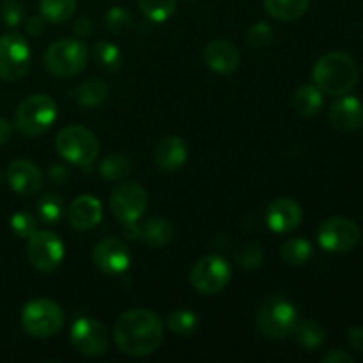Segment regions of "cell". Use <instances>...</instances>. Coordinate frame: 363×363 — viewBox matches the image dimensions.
<instances>
[{
  "mask_svg": "<svg viewBox=\"0 0 363 363\" xmlns=\"http://www.w3.org/2000/svg\"><path fill=\"white\" fill-rule=\"evenodd\" d=\"M113 340L130 357H147L163 340V321L147 308H131L113 325Z\"/></svg>",
  "mask_w": 363,
  "mask_h": 363,
  "instance_id": "cell-1",
  "label": "cell"
},
{
  "mask_svg": "<svg viewBox=\"0 0 363 363\" xmlns=\"http://www.w3.org/2000/svg\"><path fill=\"white\" fill-rule=\"evenodd\" d=\"M360 71L351 55L344 52H330L315 62L312 78L314 85L328 96H344L353 91Z\"/></svg>",
  "mask_w": 363,
  "mask_h": 363,
  "instance_id": "cell-2",
  "label": "cell"
},
{
  "mask_svg": "<svg viewBox=\"0 0 363 363\" xmlns=\"http://www.w3.org/2000/svg\"><path fill=\"white\" fill-rule=\"evenodd\" d=\"M89 60L87 46L78 39H60L50 45L43 55V62L53 77H77L85 69Z\"/></svg>",
  "mask_w": 363,
  "mask_h": 363,
  "instance_id": "cell-3",
  "label": "cell"
},
{
  "mask_svg": "<svg viewBox=\"0 0 363 363\" xmlns=\"http://www.w3.org/2000/svg\"><path fill=\"white\" fill-rule=\"evenodd\" d=\"M57 119V105L50 96L34 94L23 99L14 113L18 131L27 137H39L52 128Z\"/></svg>",
  "mask_w": 363,
  "mask_h": 363,
  "instance_id": "cell-4",
  "label": "cell"
},
{
  "mask_svg": "<svg viewBox=\"0 0 363 363\" xmlns=\"http://www.w3.org/2000/svg\"><path fill=\"white\" fill-rule=\"evenodd\" d=\"M55 147L67 163L89 167L99 152V142L91 130L84 126H66L57 133Z\"/></svg>",
  "mask_w": 363,
  "mask_h": 363,
  "instance_id": "cell-5",
  "label": "cell"
},
{
  "mask_svg": "<svg viewBox=\"0 0 363 363\" xmlns=\"http://www.w3.org/2000/svg\"><path fill=\"white\" fill-rule=\"evenodd\" d=\"M64 325V311L46 298L28 301L21 311V328L34 339H48Z\"/></svg>",
  "mask_w": 363,
  "mask_h": 363,
  "instance_id": "cell-6",
  "label": "cell"
},
{
  "mask_svg": "<svg viewBox=\"0 0 363 363\" xmlns=\"http://www.w3.org/2000/svg\"><path fill=\"white\" fill-rule=\"evenodd\" d=\"M298 323V312L289 300L272 296L257 312V328L268 339H286Z\"/></svg>",
  "mask_w": 363,
  "mask_h": 363,
  "instance_id": "cell-7",
  "label": "cell"
},
{
  "mask_svg": "<svg viewBox=\"0 0 363 363\" xmlns=\"http://www.w3.org/2000/svg\"><path fill=\"white\" fill-rule=\"evenodd\" d=\"M110 209L123 225L137 223L147 209V194L135 181H124L110 195Z\"/></svg>",
  "mask_w": 363,
  "mask_h": 363,
  "instance_id": "cell-8",
  "label": "cell"
},
{
  "mask_svg": "<svg viewBox=\"0 0 363 363\" xmlns=\"http://www.w3.org/2000/svg\"><path fill=\"white\" fill-rule=\"evenodd\" d=\"M360 227L346 216H333V218L325 220L318 230L319 245L326 252H333V254L353 250L360 243Z\"/></svg>",
  "mask_w": 363,
  "mask_h": 363,
  "instance_id": "cell-9",
  "label": "cell"
},
{
  "mask_svg": "<svg viewBox=\"0 0 363 363\" xmlns=\"http://www.w3.org/2000/svg\"><path fill=\"white\" fill-rule=\"evenodd\" d=\"M30 66V46L20 34L0 38V80L16 82L25 77Z\"/></svg>",
  "mask_w": 363,
  "mask_h": 363,
  "instance_id": "cell-10",
  "label": "cell"
},
{
  "mask_svg": "<svg viewBox=\"0 0 363 363\" xmlns=\"http://www.w3.org/2000/svg\"><path fill=\"white\" fill-rule=\"evenodd\" d=\"M233 268L220 255H208L191 268L190 284L201 294H216L230 282Z\"/></svg>",
  "mask_w": 363,
  "mask_h": 363,
  "instance_id": "cell-11",
  "label": "cell"
},
{
  "mask_svg": "<svg viewBox=\"0 0 363 363\" xmlns=\"http://www.w3.org/2000/svg\"><path fill=\"white\" fill-rule=\"evenodd\" d=\"M27 259L39 272H53L64 259L62 240L50 230H35L28 238Z\"/></svg>",
  "mask_w": 363,
  "mask_h": 363,
  "instance_id": "cell-12",
  "label": "cell"
},
{
  "mask_svg": "<svg viewBox=\"0 0 363 363\" xmlns=\"http://www.w3.org/2000/svg\"><path fill=\"white\" fill-rule=\"evenodd\" d=\"M69 340L74 351L84 357H101L108 347V332L92 318H78L71 325Z\"/></svg>",
  "mask_w": 363,
  "mask_h": 363,
  "instance_id": "cell-13",
  "label": "cell"
},
{
  "mask_svg": "<svg viewBox=\"0 0 363 363\" xmlns=\"http://www.w3.org/2000/svg\"><path fill=\"white\" fill-rule=\"evenodd\" d=\"M92 261L106 275H121L130 268V250L117 238H105L92 248Z\"/></svg>",
  "mask_w": 363,
  "mask_h": 363,
  "instance_id": "cell-14",
  "label": "cell"
},
{
  "mask_svg": "<svg viewBox=\"0 0 363 363\" xmlns=\"http://www.w3.org/2000/svg\"><path fill=\"white\" fill-rule=\"evenodd\" d=\"M6 176L14 194L21 197H32L43 188V172L28 160H14L9 163Z\"/></svg>",
  "mask_w": 363,
  "mask_h": 363,
  "instance_id": "cell-15",
  "label": "cell"
},
{
  "mask_svg": "<svg viewBox=\"0 0 363 363\" xmlns=\"http://www.w3.org/2000/svg\"><path fill=\"white\" fill-rule=\"evenodd\" d=\"M301 218H303V211L293 199H277L269 204L268 213H266V222L269 229L279 234L293 233L300 227Z\"/></svg>",
  "mask_w": 363,
  "mask_h": 363,
  "instance_id": "cell-16",
  "label": "cell"
},
{
  "mask_svg": "<svg viewBox=\"0 0 363 363\" xmlns=\"http://www.w3.org/2000/svg\"><path fill=\"white\" fill-rule=\"evenodd\" d=\"M328 119L337 131H344V133L357 131L363 123L362 101L353 96H342L332 105Z\"/></svg>",
  "mask_w": 363,
  "mask_h": 363,
  "instance_id": "cell-17",
  "label": "cell"
},
{
  "mask_svg": "<svg viewBox=\"0 0 363 363\" xmlns=\"http://www.w3.org/2000/svg\"><path fill=\"white\" fill-rule=\"evenodd\" d=\"M204 60L218 74H230L240 66V52L227 39H215L204 48Z\"/></svg>",
  "mask_w": 363,
  "mask_h": 363,
  "instance_id": "cell-18",
  "label": "cell"
},
{
  "mask_svg": "<svg viewBox=\"0 0 363 363\" xmlns=\"http://www.w3.org/2000/svg\"><path fill=\"white\" fill-rule=\"evenodd\" d=\"M103 208L98 199L91 195H80L71 202L67 209V220L77 230H91L101 222Z\"/></svg>",
  "mask_w": 363,
  "mask_h": 363,
  "instance_id": "cell-19",
  "label": "cell"
},
{
  "mask_svg": "<svg viewBox=\"0 0 363 363\" xmlns=\"http://www.w3.org/2000/svg\"><path fill=\"white\" fill-rule=\"evenodd\" d=\"M188 147L181 137L170 135L160 140L155 149V165L162 172H176L186 163Z\"/></svg>",
  "mask_w": 363,
  "mask_h": 363,
  "instance_id": "cell-20",
  "label": "cell"
},
{
  "mask_svg": "<svg viewBox=\"0 0 363 363\" xmlns=\"http://www.w3.org/2000/svg\"><path fill=\"white\" fill-rule=\"evenodd\" d=\"M174 225L167 218L162 216H152L138 225V240L152 248H162L174 240Z\"/></svg>",
  "mask_w": 363,
  "mask_h": 363,
  "instance_id": "cell-21",
  "label": "cell"
},
{
  "mask_svg": "<svg viewBox=\"0 0 363 363\" xmlns=\"http://www.w3.org/2000/svg\"><path fill=\"white\" fill-rule=\"evenodd\" d=\"M110 94V87L105 80H99V78H91V80L84 82L77 87L74 91V99L80 106L85 108H94L99 106L101 103L106 101Z\"/></svg>",
  "mask_w": 363,
  "mask_h": 363,
  "instance_id": "cell-22",
  "label": "cell"
},
{
  "mask_svg": "<svg viewBox=\"0 0 363 363\" xmlns=\"http://www.w3.org/2000/svg\"><path fill=\"white\" fill-rule=\"evenodd\" d=\"M311 0H264L269 16L280 21H294L307 13Z\"/></svg>",
  "mask_w": 363,
  "mask_h": 363,
  "instance_id": "cell-23",
  "label": "cell"
},
{
  "mask_svg": "<svg viewBox=\"0 0 363 363\" xmlns=\"http://www.w3.org/2000/svg\"><path fill=\"white\" fill-rule=\"evenodd\" d=\"M291 335H294L298 344L303 346L305 350H318L326 340V330L315 319H305V321L296 323Z\"/></svg>",
  "mask_w": 363,
  "mask_h": 363,
  "instance_id": "cell-24",
  "label": "cell"
},
{
  "mask_svg": "<svg viewBox=\"0 0 363 363\" xmlns=\"http://www.w3.org/2000/svg\"><path fill=\"white\" fill-rule=\"evenodd\" d=\"M323 92L315 85H303L293 96V108L298 116L312 117L321 110Z\"/></svg>",
  "mask_w": 363,
  "mask_h": 363,
  "instance_id": "cell-25",
  "label": "cell"
},
{
  "mask_svg": "<svg viewBox=\"0 0 363 363\" xmlns=\"http://www.w3.org/2000/svg\"><path fill=\"white\" fill-rule=\"evenodd\" d=\"M41 16L50 23H64L77 11V0H39Z\"/></svg>",
  "mask_w": 363,
  "mask_h": 363,
  "instance_id": "cell-26",
  "label": "cell"
},
{
  "mask_svg": "<svg viewBox=\"0 0 363 363\" xmlns=\"http://www.w3.org/2000/svg\"><path fill=\"white\" fill-rule=\"evenodd\" d=\"M92 57H94V62L98 64V67H101L103 71H108V73L119 71L123 66L121 50L110 41L96 43L94 48H92Z\"/></svg>",
  "mask_w": 363,
  "mask_h": 363,
  "instance_id": "cell-27",
  "label": "cell"
},
{
  "mask_svg": "<svg viewBox=\"0 0 363 363\" xmlns=\"http://www.w3.org/2000/svg\"><path fill=\"white\" fill-rule=\"evenodd\" d=\"M280 257L287 266H303L312 257V245L303 238H293L282 245Z\"/></svg>",
  "mask_w": 363,
  "mask_h": 363,
  "instance_id": "cell-28",
  "label": "cell"
},
{
  "mask_svg": "<svg viewBox=\"0 0 363 363\" xmlns=\"http://www.w3.org/2000/svg\"><path fill=\"white\" fill-rule=\"evenodd\" d=\"M131 169H133V162L128 156L108 155L103 158L101 165H99V174L106 181H119L130 176Z\"/></svg>",
  "mask_w": 363,
  "mask_h": 363,
  "instance_id": "cell-29",
  "label": "cell"
},
{
  "mask_svg": "<svg viewBox=\"0 0 363 363\" xmlns=\"http://www.w3.org/2000/svg\"><path fill=\"white\" fill-rule=\"evenodd\" d=\"M142 14L152 23H163L174 14L177 0H137Z\"/></svg>",
  "mask_w": 363,
  "mask_h": 363,
  "instance_id": "cell-30",
  "label": "cell"
},
{
  "mask_svg": "<svg viewBox=\"0 0 363 363\" xmlns=\"http://www.w3.org/2000/svg\"><path fill=\"white\" fill-rule=\"evenodd\" d=\"M64 216V202L59 195L46 194L38 201V218L46 225L59 223Z\"/></svg>",
  "mask_w": 363,
  "mask_h": 363,
  "instance_id": "cell-31",
  "label": "cell"
},
{
  "mask_svg": "<svg viewBox=\"0 0 363 363\" xmlns=\"http://www.w3.org/2000/svg\"><path fill=\"white\" fill-rule=\"evenodd\" d=\"M197 321L199 318L195 312L188 311V308H179V311H174L172 314L169 315L167 326H169L174 333H177V335L186 337L197 328Z\"/></svg>",
  "mask_w": 363,
  "mask_h": 363,
  "instance_id": "cell-32",
  "label": "cell"
},
{
  "mask_svg": "<svg viewBox=\"0 0 363 363\" xmlns=\"http://www.w3.org/2000/svg\"><path fill=\"white\" fill-rule=\"evenodd\" d=\"M133 23L135 20L130 11L119 6L108 9V13L105 16V28L108 32H112V34H124V32H128L133 27Z\"/></svg>",
  "mask_w": 363,
  "mask_h": 363,
  "instance_id": "cell-33",
  "label": "cell"
},
{
  "mask_svg": "<svg viewBox=\"0 0 363 363\" xmlns=\"http://www.w3.org/2000/svg\"><path fill=\"white\" fill-rule=\"evenodd\" d=\"M264 254L255 243H243L234 254V262L243 269H255L261 266Z\"/></svg>",
  "mask_w": 363,
  "mask_h": 363,
  "instance_id": "cell-34",
  "label": "cell"
},
{
  "mask_svg": "<svg viewBox=\"0 0 363 363\" xmlns=\"http://www.w3.org/2000/svg\"><path fill=\"white\" fill-rule=\"evenodd\" d=\"M11 230L16 234L18 238H30L32 234L38 230V222H35L34 216L27 211L14 213L11 216Z\"/></svg>",
  "mask_w": 363,
  "mask_h": 363,
  "instance_id": "cell-35",
  "label": "cell"
},
{
  "mask_svg": "<svg viewBox=\"0 0 363 363\" xmlns=\"http://www.w3.org/2000/svg\"><path fill=\"white\" fill-rule=\"evenodd\" d=\"M247 41L255 48H264L273 41V28L266 21H257L247 32Z\"/></svg>",
  "mask_w": 363,
  "mask_h": 363,
  "instance_id": "cell-36",
  "label": "cell"
},
{
  "mask_svg": "<svg viewBox=\"0 0 363 363\" xmlns=\"http://www.w3.org/2000/svg\"><path fill=\"white\" fill-rule=\"evenodd\" d=\"M25 18V6L21 0H4L2 20L7 27H18Z\"/></svg>",
  "mask_w": 363,
  "mask_h": 363,
  "instance_id": "cell-37",
  "label": "cell"
},
{
  "mask_svg": "<svg viewBox=\"0 0 363 363\" xmlns=\"http://www.w3.org/2000/svg\"><path fill=\"white\" fill-rule=\"evenodd\" d=\"M347 342L358 353H363V328L362 326H354L347 332Z\"/></svg>",
  "mask_w": 363,
  "mask_h": 363,
  "instance_id": "cell-38",
  "label": "cell"
},
{
  "mask_svg": "<svg viewBox=\"0 0 363 363\" xmlns=\"http://www.w3.org/2000/svg\"><path fill=\"white\" fill-rule=\"evenodd\" d=\"M92 21L89 18H78L73 25V32L77 38H89L92 34Z\"/></svg>",
  "mask_w": 363,
  "mask_h": 363,
  "instance_id": "cell-39",
  "label": "cell"
},
{
  "mask_svg": "<svg viewBox=\"0 0 363 363\" xmlns=\"http://www.w3.org/2000/svg\"><path fill=\"white\" fill-rule=\"evenodd\" d=\"M69 176L71 174L66 165H53L52 169H50V179L57 184H62L66 183V181H69Z\"/></svg>",
  "mask_w": 363,
  "mask_h": 363,
  "instance_id": "cell-40",
  "label": "cell"
},
{
  "mask_svg": "<svg viewBox=\"0 0 363 363\" xmlns=\"http://www.w3.org/2000/svg\"><path fill=\"white\" fill-rule=\"evenodd\" d=\"M323 363H353V357L346 351L335 350L323 357Z\"/></svg>",
  "mask_w": 363,
  "mask_h": 363,
  "instance_id": "cell-41",
  "label": "cell"
},
{
  "mask_svg": "<svg viewBox=\"0 0 363 363\" xmlns=\"http://www.w3.org/2000/svg\"><path fill=\"white\" fill-rule=\"evenodd\" d=\"M25 30H27L28 35H39L43 30H45V18H39V16L28 18L27 23H25Z\"/></svg>",
  "mask_w": 363,
  "mask_h": 363,
  "instance_id": "cell-42",
  "label": "cell"
},
{
  "mask_svg": "<svg viewBox=\"0 0 363 363\" xmlns=\"http://www.w3.org/2000/svg\"><path fill=\"white\" fill-rule=\"evenodd\" d=\"M13 138V126L7 119L0 117V145L7 144Z\"/></svg>",
  "mask_w": 363,
  "mask_h": 363,
  "instance_id": "cell-43",
  "label": "cell"
},
{
  "mask_svg": "<svg viewBox=\"0 0 363 363\" xmlns=\"http://www.w3.org/2000/svg\"><path fill=\"white\" fill-rule=\"evenodd\" d=\"M0 184H2V176H0Z\"/></svg>",
  "mask_w": 363,
  "mask_h": 363,
  "instance_id": "cell-44",
  "label": "cell"
},
{
  "mask_svg": "<svg viewBox=\"0 0 363 363\" xmlns=\"http://www.w3.org/2000/svg\"><path fill=\"white\" fill-rule=\"evenodd\" d=\"M190 2H197V0H190Z\"/></svg>",
  "mask_w": 363,
  "mask_h": 363,
  "instance_id": "cell-45",
  "label": "cell"
}]
</instances>
